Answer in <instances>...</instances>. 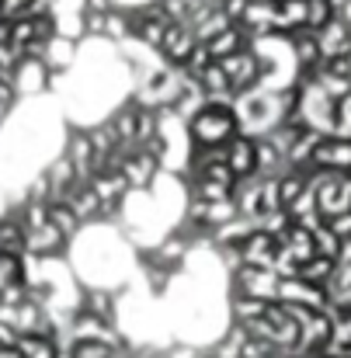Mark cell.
Masks as SVG:
<instances>
[{
	"instance_id": "6da1fadb",
	"label": "cell",
	"mask_w": 351,
	"mask_h": 358,
	"mask_svg": "<svg viewBox=\"0 0 351 358\" xmlns=\"http://www.w3.org/2000/svg\"><path fill=\"white\" fill-rule=\"evenodd\" d=\"M188 132L195 146H223L240 132L236 108L227 98H206V105L188 119Z\"/></svg>"
},
{
	"instance_id": "7a4b0ae2",
	"label": "cell",
	"mask_w": 351,
	"mask_h": 358,
	"mask_svg": "<svg viewBox=\"0 0 351 358\" xmlns=\"http://www.w3.org/2000/svg\"><path fill=\"white\" fill-rule=\"evenodd\" d=\"M223 160L234 171V178H254L257 174V139L250 132H236L234 139H227L223 146Z\"/></svg>"
},
{
	"instance_id": "3957f363",
	"label": "cell",
	"mask_w": 351,
	"mask_h": 358,
	"mask_svg": "<svg viewBox=\"0 0 351 358\" xmlns=\"http://www.w3.org/2000/svg\"><path fill=\"white\" fill-rule=\"evenodd\" d=\"M317 42H320V56L331 59V56H348L351 52V28L334 14L327 24L317 28Z\"/></svg>"
},
{
	"instance_id": "277c9868",
	"label": "cell",
	"mask_w": 351,
	"mask_h": 358,
	"mask_svg": "<svg viewBox=\"0 0 351 358\" xmlns=\"http://www.w3.org/2000/svg\"><path fill=\"white\" fill-rule=\"evenodd\" d=\"M28 247V230L17 216H3L0 220V254H24Z\"/></svg>"
},
{
	"instance_id": "5b68a950",
	"label": "cell",
	"mask_w": 351,
	"mask_h": 358,
	"mask_svg": "<svg viewBox=\"0 0 351 358\" xmlns=\"http://www.w3.org/2000/svg\"><path fill=\"white\" fill-rule=\"evenodd\" d=\"M338 271V257H327V254H310L306 261H299V275L317 282V285H327Z\"/></svg>"
},
{
	"instance_id": "8992f818",
	"label": "cell",
	"mask_w": 351,
	"mask_h": 358,
	"mask_svg": "<svg viewBox=\"0 0 351 358\" xmlns=\"http://www.w3.org/2000/svg\"><path fill=\"white\" fill-rule=\"evenodd\" d=\"M338 14V7H334V0H306V28H320V24H327L331 17Z\"/></svg>"
},
{
	"instance_id": "52a82bcc",
	"label": "cell",
	"mask_w": 351,
	"mask_h": 358,
	"mask_svg": "<svg viewBox=\"0 0 351 358\" xmlns=\"http://www.w3.org/2000/svg\"><path fill=\"white\" fill-rule=\"evenodd\" d=\"M338 17L351 28V0H341V3H338Z\"/></svg>"
}]
</instances>
